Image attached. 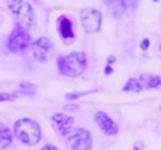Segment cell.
<instances>
[{
    "instance_id": "cell-18",
    "label": "cell",
    "mask_w": 161,
    "mask_h": 150,
    "mask_svg": "<svg viewBox=\"0 0 161 150\" xmlns=\"http://www.w3.org/2000/svg\"><path fill=\"white\" fill-rule=\"evenodd\" d=\"M139 47H141V50H147L149 47H150V41L146 38V39H142L141 41V44H139Z\"/></svg>"
},
{
    "instance_id": "cell-12",
    "label": "cell",
    "mask_w": 161,
    "mask_h": 150,
    "mask_svg": "<svg viewBox=\"0 0 161 150\" xmlns=\"http://www.w3.org/2000/svg\"><path fill=\"white\" fill-rule=\"evenodd\" d=\"M142 89H161V77L155 74H144L141 77H138Z\"/></svg>"
},
{
    "instance_id": "cell-8",
    "label": "cell",
    "mask_w": 161,
    "mask_h": 150,
    "mask_svg": "<svg viewBox=\"0 0 161 150\" xmlns=\"http://www.w3.org/2000/svg\"><path fill=\"white\" fill-rule=\"evenodd\" d=\"M52 124H53L55 130L61 136H66L72 131L75 119H74V116H69L64 113H55V114H52Z\"/></svg>"
},
{
    "instance_id": "cell-5",
    "label": "cell",
    "mask_w": 161,
    "mask_h": 150,
    "mask_svg": "<svg viewBox=\"0 0 161 150\" xmlns=\"http://www.w3.org/2000/svg\"><path fill=\"white\" fill-rule=\"evenodd\" d=\"M31 53H33V58L38 63H41V64L49 63L52 59V56L55 55V46L52 39L47 38V36L38 38L35 42H31Z\"/></svg>"
},
{
    "instance_id": "cell-4",
    "label": "cell",
    "mask_w": 161,
    "mask_h": 150,
    "mask_svg": "<svg viewBox=\"0 0 161 150\" xmlns=\"http://www.w3.org/2000/svg\"><path fill=\"white\" fill-rule=\"evenodd\" d=\"M28 47H31V36H30V33L27 30H24V28L16 25L13 33L8 36L6 49L9 52H13V53H22Z\"/></svg>"
},
{
    "instance_id": "cell-17",
    "label": "cell",
    "mask_w": 161,
    "mask_h": 150,
    "mask_svg": "<svg viewBox=\"0 0 161 150\" xmlns=\"http://www.w3.org/2000/svg\"><path fill=\"white\" fill-rule=\"evenodd\" d=\"M17 94H9V92H0V102H13Z\"/></svg>"
},
{
    "instance_id": "cell-2",
    "label": "cell",
    "mask_w": 161,
    "mask_h": 150,
    "mask_svg": "<svg viewBox=\"0 0 161 150\" xmlns=\"http://www.w3.org/2000/svg\"><path fill=\"white\" fill-rule=\"evenodd\" d=\"M14 136L25 146H36L41 141V127L35 119H19L14 124Z\"/></svg>"
},
{
    "instance_id": "cell-22",
    "label": "cell",
    "mask_w": 161,
    "mask_h": 150,
    "mask_svg": "<svg viewBox=\"0 0 161 150\" xmlns=\"http://www.w3.org/2000/svg\"><path fill=\"white\" fill-rule=\"evenodd\" d=\"M114 61H116V56H113V55H111V56L108 58V66H111V64H113Z\"/></svg>"
},
{
    "instance_id": "cell-16",
    "label": "cell",
    "mask_w": 161,
    "mask_h": 150,
    "mask_svg": "<svg viewBox=\"0 0 161 150\" xmlns=\"http://www.w3.org/2000/svg\"><path fill=\"white\" fill-rule=\"evenodd\" d=\"M99 89H92V91H80V92H69V94H66L64 97L66 100H70V102H74V100L80 99V97H83V96H88V94H92V92H97Z\"/></svg>"
},
{
    "instance_id": "cell-11",
    "label": "cell",
    "mask_w": 161,
    "mask_h": 150,
    "mask_svg": "<svg viewBox=\"0 0 161 150\" xmlns=\"http://www.w3.org/2000/svg\"><path fill=\"white\" fill-rule=\"evenodd\" d=\"M58 31H59V36L64 39L66 44H69V42H72L75 39L74 24H72V20L67 16H61L58 19Z\"/></svg>"
},
{
    "instance_id": "cell-24",
    "label": "cell",
    "mask_w": 161,
    "mask_h": 150,
    "mask_svg": "<svg viewBox=\"0 0 161 150\" xmlns=\"http://www.w3.org/2000/svg\"><path fill=\"white\" fill-rule=\"evenodd\" d=\"M153 2H160V0H153Z\"/></svg>"
},
{
    "instance_id": "cell-6",
    "label": "cell",
    "mask_w": 161,
    "mask_h": 150,
    "mask_svg": "<svg viewBox=\"0 0 161 150\" xmlns=\"http://www.w3.org/2000/svg\"><path fill=\"white\" fill-rule=\"evenodd\" d=\"M80 24L86 33H96L102 27V13L96 8H85L80 13Z\"/></svg>"
},
{
    "instance_id": "cell-21",
    "label": "cell",
    "mask_w": 161,
    "mask_h": 150,
    "mask_svg": "<svg viewBox=\"0 0 161 150\" xmlns=\"http://www.w3.org/2000/svg\"><path fill=\"white\" fill-rule=\"evenodd\" d=\"M39 150H58L56 147H53V146H44L42 149H39Z\"/></svg>"
},
{
    "instance_id": "cell-10",
    "label": "cell",
    "mask_w": 161,
    "mask_h": 150,
    "mask_svg": "<svg viewBox=\"0 0 161 150\" xmlns=\"http://www.w3.org/2000/svg\"><path fill=\"white\" fill-rule=\"evenodd\" d=\"M94 120H96V124L99 125V128H100L105 135H117V133H119L117 124L108 116L107 113L97 111L96 116H94Z\"/></svg>"
},
{
    "instance_id": "cell-25",
    "label": "cell",
    "mask_w": 161,
    "mask_h": 150,
    "mask_svg": "<svg viewBox=\"0 0 161 150\" xmlns=\"http://www.w3.org/2000/svg\"><path fill=\"white\" fill-rule=\"evenodd\" d=\"M160 50H161V46H160Z\"/></svg>"
},
{
    "instance_id": "cell-20",
    "label": "cell",
    "mask_w": 161,
    "mask_h": 150,
    "mask_svg": "<svg viewBox=\"0 0 161 150\" xmlns=\"http://www.w3.org/2000/svg\"><path fill=\"white\" fill-rule=\"evenodd\" d=\"M103 72H105V75H109V74H113V67H111V66H107Z\"/></svg>"
},
{
    "instance_id": "cell-14",
    "label": "cell",
    "mask_w": 161,
    "mask_h": 150,
    "mask_svg": "<svg viewBox=\"0 0 161 150\" xmlns=\"http://www.w3.org/2000/svg\"><path fill=\"white\" fill-rule=\"evenodd\" d=\"M122 91H124V92H130V91H133V92H141V91H142V85H141L139 78H128L127 83L124 85Z\"/></svg>"
},
{
    "instance_id": "cell-19",
    "label": "cell",
    "mask_w": 161,
    "mask_h": 150,
    "mask_svg": "<svg viewBox=\"0 0 161 150\" xmlns=\"http://www.w3.org/2000/svg\"><path fill=\"white\" fill-rule=\"evenodd\" d=\"M135 150H146V146L141 141H138V142H135Z\"/></svg>"
},
{
    "instance_id": "cell-3",
    "label": "cell",
    "mask_w": 161,
    "mask_h": 150,
    "mask_svg": "<svg viewBox=\"0 0 161 150\" xmlns=\"http://www.w3.org/2000/svg\"><path fill=\"white\" fill-rule=\"evenodd\" d=\"M8 9L14 14L17 27L24 30H30L35 27V13L28 2L25 0H6Z\"/></svg>"
},
{
    "instance_id": "cell-13",
    "label": "cell",
    "mask_w": 161,
    "mask_h": 150,
    "mask_svg": "<svg viewBox=\"0 0 161 150\" xmlns=\"http://www.w3.org/2000/svg\"><path fill=\"white\" fill-rule=\"evenodd\" d=\"M11 142H13L11 130L3 122H0V147H8V146H11Z\"/></svg>"
},
{
    "instance_id": "cell-23",
    "label": "cell",
    "mask_w": 161,
    "mask_h": 150,
    "mask_svg": "<svg viewBox=\"0 0 161 150\" xmlns=\"http://www.w3.org/2000/svg\"><path fill=\"white\" fill-rule=\"evenodd\" d=\"M66 108L67 109H78V106H75V105H66Z\"/></svg>"
},
{
    "instance_id": "cell-7",
    "label": "cell",
    "mask_w": 161,
    "mask_h": 150,
    "mask_svg": "<svg viewBox=\"0 0 161 150\" xmlns=\"http://www.w3.org/2000/svg\"><path fill=\"white\" fill-rule=\"evenodd\" d=\"M66 147L69 150H91L92 147V136L85 128H77L67 139Z\"/></svg>"
},
{
    "instance_id": "cell-15",
    "label": "cell",
    "mask_w": 161,
    "mask_h": 150,
    "mask_svg": "<svg viewBox=\"0 0 161 150\" xmlns=\"http://www.w3.org/2000/svg\"><path fill=\"white\" fill-rule=\"evenodd\" d=\"M16 94H25V96H35L36 94V85L30 81H20L19 83V91Z\"/></svg>"
},
{
    "instance_id": "cell-1",
    "label": "cell",
    "mask_w": 161,
    "mask_h": 150,
    "mask_svg": "<svg viewBox=\"0 0 161 150\" xmlns=\"http://www.w3.org/2000/svg\"><path fill=\"white\" fill-rule=\"evenodd\" d=\"M88 64V56L85 52L75 50L66 56L58 58V70L61 75L66 77H80L86 70Z\"/></svg>"
},
{
    "instance_id": "cell-9",
    "label": "cell",
    "mask_w": 161,
    "mask_h": 150,
    "mask_svg": "<svg viewBox=\"0 0 161 150\" xmlns=\"http://www.w3.org/2000/svg\"><path fill=\"white\" fill-rule=\"evenodd\" d=\"M103 2L107 5L108 11L116 17L125 14L127 11L135 9V6L138 3V0H103Z\"/></svg>"
}]
</instances>
